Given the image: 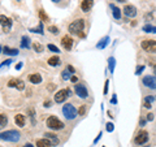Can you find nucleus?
Wrapping results in <instances>:
<instances>
[{
    "label": "nucleus",
    "mask_w": 156,
    "mask_h": 147,
    "mask_svg": "<svg viewBox=\"0 0 156 147\" xmlns=\"http://www.w3.org/2000/svg\"><path fill=\"white\" fill-rule=\"evenodd\" d=\"M9 64H12V60H10V59H8V60H4L1 64H0V68H3V66H8Z\"/></svg>",
    "instance_id": "39"
},
{
    "label": "nucleus",
    "mask_w": 156,
    "mask_h": 147,
    "mask_svg": "<svg viewBox=\"0 0 156 147\" xmlns=\"http://www.w3.org/2000/svg\"><path fill=\"white\" fill-rule=\"evenodd\" d=\"M142 83L144 87L151 90H156V76H144L142 78Z\"/></svg>",
    "instance_id": "9"
},
{
    "label": "nucleus",
    "mask_w": 156,
    "mask_h": 147,
    "mask_svg": "<svg viewBox=\"0 0 156 147\" xmlns=\"http://www.w3.org/2000/svg\"><path fill=\"white\" fill-rule=\"evenodd\" d=\"M3 52H4L5 55H9V56H17L18 55L17 48H10V47H8V46H5V47L3 48Z\"/></svg>",
    "instance_id": "22"
},
{
    "label": "nucleus",
    "mask_w": 156,
    "mask_h": 147,
    "mask_svg": "<svg viewBox=\"0 0 156 147\" xmlns=\"http://www.w3.org/2000/svg\"><path fill=\"white\" fill-rule=\"evenodd\" d=\"M21 68H22V63H18L17 65H16V70H20Z\"/></svg>",
    "instance_id": "49"
},
{
    "label": "nucleus",
    "mask_w": 156,
    "mask_h": 147,
    "mask_svg": "<svg viewBox=\"0 0 156 147\" xmlns=\"http://www.w3.org/2000/svg\"><path fill=\"white\" fill-rule=\"evenodd\" d=\"M33 48H34V51H35L36 53H42V52L44 51L43 46H42L39 42H34V43H33Z\"/></svg>",
    "instance_id": "27"
},
{
    "label": "nucleus",
    "mask_w": 156,
    "mask_h": 147,
    "mask_svg": "<svg viewBox=\"0 0 156 147\" xmlns=\"http://www.w3.org/2000/svg\"><path fill=\"white\" fill-rule=\"evenodd\" d=\"M104 147H105V146H104Z\"/></svg>",
    "instance_id": "56"
},
{
    "label": "nucleus",
    "mask_w": 156,
    "mask_h": 147,
    "mask_svg": "<svg viewBox=\"0 0 156 147\" xmlns=\"http://www.w3.org/2000/svg\"><path fill=\"white\" fill-rule=\"evenodd\" d=\"M29 81L34 85H38L42 82V76L39 73H31L30 76H29Z\"/></svg>",
    "instance_id": "17"
},
{
    "label": "nucleus",
    "mask_w": 156,
    "mask_h": 147,
    "mask_svg": "<svg viewBox=\"0 0 156 147\" xmlns=\"http://www.w3.org/2000/svg\"><path fill=\"white\" fill-rule=\"evenodd\" d=\"M1 50H3V48H1V46H0V53H1Z\"/></svg>",
    "instance_id": "54"
},
{
    "label": "nucleus",
    "mask_w": 156,
    "mask_h": 147,
    "mask_svg": "<svg viewBox=\"0 0 156 147\" xmlns=\"http://www.w3.org/2000/svg\"><path fill=\"white\" fill-rule=\"evenodd\" d=\"M148 131L146 130H139L137 133V135L134 137V143L138 144V146H142V144H144L146 142L148 141Z\"/></svg>",
    "instance_id": "8"
},
{
    "label": "nucleus",
    "mask_w": 156,
    "mask_h": 147,
    "mask_svg": "<svg viewBox=\"0 0 156 147\" xmlns=\"http://www.w3.org/2000/svg\"><path fill=\"white\" fill-rule=\"evenodd\" d=\"M14 122L17 126H20V128H23L26 124V117L22 115V113H18V115L14 116Z\"/></svg>",
    "instance_id": "15"
},
{
    "label": "nucleus",
    "mask_w": 156,
    "mask_h": 147,
    "mask_svg": "<svg viewBox=\"0 0 156 147\" xmlns=\"http://www.w3.org/2000/svg\"><path fill=\"white\" fill-rule=\"evenodd\" d=\"M73 43H74V40H73V38L70 37V35H65V37H62L61 39V46L62 48H64L65 51H70L73 48Z\"/></svg>",
    "instance_id": "11"
},
{
    "label": "nucleus",
    "mask_w": 156,
    "mask_h": 147,
    "mask_svg": "<svg viewBox=\"0 0 156 147\" xmlns=\"http://www.w3.org/2000/svg\"><path fill=\"white\" fill-rule=\"evenodd\" d=\"M7 124H8V116L4 115V113H0V129L7 126Z\"/></svg>",
    "instance_id": "26"
},
{
    "label": "nucleus",
    "mask_w": 156,
    "mask_h": 147,
    "mask_svg": "<svg viewBox=\"0 0 156 147\" xmlns=\"http://www.w3.org/2000/svg\"><path fill=\"white\" fill-rule=\"evenodd\" d=\"M140 47L148 53H156V40L144 39L140 42Z\"/></svg>",
    "instance_id": "6"
},
{
    "label": "nucleus",
    "mask_w": 156,
    "mask_h": 147,
    "mask_svg": "<svg viewBox=\"0 0 156 147\" xmlns=\"http://www.w3.org/2000/svg\"><path fill=\"white\" fill-rule=\"evenodd\" d=\"M48 31L51 33V34H53V35H57L60 33V30H59V27H57V26L51 25V26H48Z\"/></svg>",
    "instance_id": "30"
},
{
    "label": "nucleus",
    "mask_w": 156,
    "mask_h": 147,
    "mask_svg": "<svg viewBox=\"0 0 156 147\" xmlns=\"http://www.w3.org/2000/svg\"><path fill=\"white\" fill-rule=\"evenodd\" d=\"M46 124H47V128H49L51 130H62V129L65 128L64 122H62L57 116H53V115H51L47 118Z\"/></svg>",
    "instance_id": "3"
},
{
    "label": "nucleus",
    "mask_w": 156,
    "mask_h": 147,
    "mask_svg": "<svg viewBox=\"0 0 156 147\" xmlns=\"http://www.w3.org/2000/svg\"><path fill=\"white\" fill-rule=\"evenodd\" d=\"M108 85H109V81H108V79H107V81H105V83H104V94H108Z\"/></svg>",
    "instance_id": "40"
},
{
    "label": "nucleus",
    "mask_w": 156,
    "mask_h": 147,
    "mask_svg": "<svg viewBox=\"0 0 156 147\" xmlns=\"http://www.w3.org/2000/svg\"><path fill=\"white\" fill-rule=\"evenodd\" d=\"M70 82H73V83H78V77L77 76H72L70 77Z\"/></svg>",
    "instance_id": "42"
},
{
    "label": "nucleus",
    "mask_w": 156,
    "mask_h": 147,
    "mask_svg": "<svg viewBox=\"0 0 156 147\" xmlns=\"http://www.w3.org/2000/svg\"><path fill=\"white\" fill-rule=\"evenodd\" d=\"M21 139V133L18 130H7L0 133V141L5 142H18Z\"/></svg>",
    "instance_id": "2"
},
{
    "label": "nucleus",
    "mask_w": 156,
    "mask_h": 147,
    "mask_svg": "<svg viewBox=\"0 0 156 147\" xmlns=\"http://www.w3.org/2000/svg\"><path fill=\"white\" fill-rule=\"evenodd\" d=\"M116 1H120V3H125L126 0H116Z\"/></svg>",
    "instance_id": "52"
},
{
    "label": "nucleus",
    "mask_w": 156,
    "mask_h": 147,
    "mask_svg": "<svg viewBox=\"0 0 156 147\" xmlns=\"http://www.w3.org/2000/svg\"><path fill=\"white\" fill-rule=\"evenodd\" d=\"M16 83H17V79L12 78L8 81V87H16Z\"/></svg>",
    "instance_id": "38"
},
{
    "label": "nucleus",
    "mask_w": 156,
    "mask_h": 147,
    "mask_svg": "<svg viewBox=\"0 0 156 147\" xmlns=\"http://www.w3.org/2000/svg\"><path fill=\"white\" fill-rule=\"evenodd\" d=\"M0 25H1V27H3V31H4V33H9V30H10V27H12L13 22H12V20H10L9 17L1 14V16H0Z\"/></svg>",
    "instance_id": "10"
},
{
    "label": "nucleus",
    "mask_w": 156,
    "mask_h": 147,
    "mask_svg": "<svg viewBox=\"0 0 156 147\" xmlns=\"http://www.w3.org/2000/svg\"><path fill=\"white\" fill-rule=\"evenodd\" d=\"M109 8L112 9V14H113V18L120 21L121 20V11H120L118 7H116L114 4H109Z\"/></svg>",
    "instance_id": "16"
},
{
    "label": "nucleus",
    "mask_w": 156,
    "mask_h": 147,
    "mask_svg": "<svg viewBox=\"0 0 156 147\" xmlns=\"http://www.w3.org/2000/svg\"><path fill=\"white\" fill-rule=\"evenodd\" d=\"M70 94H72L70 89H61V90H59L57 92H55L53 100L56 103H64L65 100H66V98L70 96Z\"/></svg>",
    "instance_id": "5"
},
{
    "label": "nucleus",
    "mask_w": 156,
    "mask_h": 147,
    "mask_svg": "<svg viewBox=\"0 0 156 147\" xmlns=\"http://www.w3.org/2000/svg\"><path fill=\"white\" fill-rule=\"evenodd\" d=\"M47 48H48L49 51H52V52H55V53H60V48L56 47L55 44H51V43H49V44H47Z\"/></svg>",
    "instance_id": "31"
},
{
    "label": "nucleus",
    "mask_w": 156,
    "mask_h": 147,
    "mask_svg": "<svg viewBox=\"0 0 156 147\" xmlns=\"http://www.w3.org/2000/svg\"><path fill=\"white\" fill-rule=\"evenodd\" d=\"M111 103H112V104H116V103H117V98H116V94H114L113 96H112V99H111Z\"/></svg>",
    "instance_id": "45"
},
{
    "label": "nucleus",
    "mask_w": 156,
    "mask_h": 147,
    "mask_svg": "<svg viewBox=\"0 0 156 147\" xmlns=\"http://www.w3.org/2000/svg\"><path fill=\"white\" fill-rule=\"evenodd\" d=\"M94 5V0H82V3H81V9H82L83 13H88L91 11Z\"/></svg>",
    "instance_id": "13"
},
{
    "label": "nucleus",
    "mask_w": 156,
    "mask_h": 147,
    "mask_svg": "<svg viewBox=\"0 0 156 147\" xmlns=\"http://www.w3.org/2000/svg\"><path fill=\"white\" fill-rule=\"evenodd\" d=\"M38 13H39V18L42 20V22H48V21H49V17L47 16L46 12H44L43 9H39Z\"/></svg>",
    "instance_id": "28"
},
{
    "label": "nucleus",
    "mask_w": 156,
    "mask_h": 147,
    "mask_svg": "<svg viewBox=\"0 0 156 147\" xmlns=\"http://www.w3.org/2000/svg\"><path fill=\"white\" fill-rule=\"evenodd\" d=\"M122 12H124L125 16L130 17V18L137 16V8H135L133 4H126V5L124 7V9H122Z\"/></svg>",
    "instance_id": "12"
},
{
    "label": "nucleus",
    "mask_w": 156,
    "mask_h": 147,
    "mask_svg": "<svg viewBox=\"0 0 156 147\" xmlns=\"http://www.w3.org/2000/svg\"><path fill=\"white\" fill-rule=\"evenodd\" d=\"M29 31L30 33H38V34H42L43 35L44 34V30H43V22H40V24L38 25V27H35V29H33V27H31V29H29Z\"/></svg>",
    "instance_id": "24"
},
{
    "label": "nucleus",
    "mask_w": 156,
    "mask_h": 147,
    "mask_svg": "<svg viewBox=\"0 0 156 147\" xmlns=\"http://www.w3.org/2000/svg\"><path fill=\"white\" fill-rule=\"evenodd\" d=\"M100 137H101V131H99V134H98V137H96V138H95V141H94V143H96V142H98L99 139H100Z\"/></svg>",
    "instance_id": "48"
},
{
    "label": "nucleus",
    "mask_w": 156,
    "mask_h": 147,
    "mask_svg": "<svg viewBox=\"0 0 156 147\" xmlns=\"http://www.w3.org/2000/svg\"><path fill=\"white\" fill-rule=\"evenodd\" d=\"M105 129H107V131H108V133H112V131H113V129H114V125L112 122H108L105 125Z\"/></svg>",
    "instance_id": "37"
},
{
    "label": "nucleus",
    "mask_w": 156,
    "mask_h": 147,
    "mask_svg": "<svg viewBox=\"0 0 156 147\" xmlns=\"http://www.w3.org/2000/svg\"><path fill=\"white\" fill-rule=\"evenodd\" d=\"M114 66H116V59H114L113 56H111V57L108 59V68H109V72H111V73H113Z\"/></svg>",
    "instance_id": "25"
},
{
    "label": "nucleus",
    "mask_w": 156,
    "mask_h": 147,
    "mask_svg": "<svg viewBox=\"0 0 156 147\" xmlns=\"http://www.w3.org/2000/svg\"><path fill=\"white\" fill-rule=\"evenodd\" d=\"M62 115H64V117L66 118V120L72 121V120H74V118L77 117L78 111H77V108H75L73 104L66 103V104L62 107Z\"/></svg>",
    "instance_id": "4"
},
{
    "label": "nucleus",
    "mask_w": 156,
    "mask_h": 147,
    "mask_svg": "<svg viewBox=\"0 0 156 147\" xmlns=\"http://www.w3.org/2000/svg\"><path fill=\"white\" fill-rule=\"evenodd\" d=\"M47 64H48V65H51V66H59L60 64H61V61H60L59 56L55 55V56H51V57L47 60Z\"/></svg>",
    "instance_id": "18"
},
{
    "label": "nucleus",
    "mask_w": 156,
    "mask_h": 147,
    "mask_svg": "<svg viewBox=\"0 0 156 147\" xmlns=\"http://www.w3.org/2000/svg\"><path fill=\"white\" fill-rule=\"evenodd\" d=\"M70 77H72V73H70L68 69H64V70L61 72V78L64 79V81H68V79H70Z\"/></svg>",
    "instance_id": "29"
},
{
    "label": "nucleus",
    "mask_w": 156,
    "mask_h": 147,
    "mask_svg": "<svg viewBox=\"0 0 156 147\" xmlns=\"http://www.w3.org/2000/svg\"><path fill=\"white\" fill-rule=\"evenodd\" d=\"M51 1H53V3H59L60 0H51Z\"/></svg>",
    "instance_id": "53"
},
{
    "label": "nucleus",
    "mask_w": 156,
    "mask_h": 147,
    "mask_svg": "<svg viewBox=\"0 0 156 147\" xmlns=\"http://www.w3.org/2000/svg\"><path fill=\"white\" fill-rule=\"evenodd\" d=\"M146 121H147V120H146V118H140V120H139V124H140V126H144Z\"/></svg>",
    "instance_id": "47"
},
{
    "label": "nucleus",
    "mask_w": 156,
    "mask_h": 147,
    "mask_svg": "<svg viewBox=\"0 0 156 147\" xmlns=\"http://www.w3.org/2000/svg\"><path fill=\"white\" fill-rule=\"evenodd\" d=\"M143 107L147 108V109H151V107H152V103L148 102V100L144 98V99H143Z\"/></svg>",
    "instance_id": "35"
},
{
    "label": "nucleus",
    "mask_w": 156,
    "mask_h": 147,
    "mask_svg": "<svg viewBox=\"0 0 156 147\" xmlns=\"http://www.w3.org/2000/svg\"><path fill=\"white\" fill-rule=\"evenodd\" d=\"M52 105V102L51 100H46V102L43 103V107H46V108H49Z\"/></svg>",
    "instance_id": "41"
},
{
    "label": "nucleus",
    "mask_w": 156,
    "mask_h": 147,
    "mask_svg": "<svg viewBox=\"0 0 156 147\" xmlns=\"http://www.w3.org/2000/svg\"><path fill=\"white\" fill-rule=\"evenodd\" d=\"M74 92L78 98H81V99H87L88 98L87 89H86V86L82 83H75L74 85Z\"/></svg>",
    "instance_id": "7"
},
{
    "label": "nucleus",
    "mask_w": 156,
    "mask_h": 147,
    "mask_svg": "<svg viewBox=\"0 0 156 147\" xmlns=\"http://www.w3.org/2000/svg\"><path fill=\"white\" fill-rule=\"evenodd\" d=\"M30 47H31L30 38H29L27 35H23V37L21 38V48H26V50H29Z\"/></svg>",
    "instance_id": "20"
},
{
    "label": "nucleus",
    "mask_w": 156,
    "mask_h": 147,
    "mask_svg": "<svg viewBox=\"0 0 156 147\" xmlns=\"http://www.w3.org/2000/svg\"><path fill=\"white\" fill-rule=\"evenodd\" d=\"M144 68H146L144 65H138V66H137V69H135V74H137V76H139V74L142 73L143 70H144Z\"/></svg>",
    "instance_id": "36"
},
{
    "label": "nucleus",
    "mask_w": 156,
    "mask_h": 147,
    "mask_svg": "<svg viewBox=\"0 0 156 147\" xmlns=\"http://www.w3.org/2000/svg\"><path fill=\"white\" fill-rule=\"evenodd\" d=\"M44 137H46V139H48V141L51 142L52 146H57V144L60 143V139L57 138V135L53 133H44Z\"/></svg>",
    "instance_id": "14"
},
{
    "label": "nucleus",
    "mask_w": 156,
    "mask_h": 147,
    "mask_svg": "<svg viewBox=\"0 0 156 147\" xmlns=\"http://www.w3.org/2000/svg\"><path fill=\"white\" fill-rule=\"evenodd\" d=\"M146 120H147V121H152L153 120V115H152V113H147V117H146Z\"/></svg>",
    "instance_id": "44"
},
{
    "label": "nucleus",
    "mask_w": 156,
    "mask_h": 147,
    "mask_svg": "<svg viewBox=\"0 0 156 147\" xmlns=\"http://www.w3.org/2000/svg\"><path fill=\"white\" fill-rule=\"evenodd\" d=\"M29 115H30V120H31V124H35V113H34V109H29Z\"/></svg>",
    "instance_id": "34"
},
{
    "label": "nucleus",
    "mask_w": 156,
    "mask_h": 147,
    "mask_svg": "<svg viewBox=\"0 0 156 147\" xmlns=\"http://www.w3.org/2000/svg\"><path fill=\"white\" fill-rule=\"evenodd\" d=\"M146 147H151V146H146Z\"/></svg>",
    "instance_id": "55"
},
{
    "label": "nucleus",
    "mask_w": 156,
    "mask_h": 147,
    "mask_svg": "<svg viewBox=\"0 0 156 147\" xmlns=\"http://www.w3.org/2000/svg\"><path fill=\"white\" fill-rule=\"evenodd\" d=\"M83 29H85V20H82V18L74 20V21L70 22V25L68 26V30H69L70 34L79 35L81 38L86 37V34L83 33Z\"/></svg>",
    "instance_id": "1"
},
{
    "label": "nucleus",
    "mask_w": 156,
    "mask_h": 147,
    "mask_svg": "<svg viewBox=\"0 0 156 147\" xmlns=\"http://www.w3.org/2000/svg\"><path fill=\"white\" fill-rule=\"evenodd\" d=\"M35 146L36 147H52L51 142L46 138H40V139H36L35 142Z\"/></svg>",
    "instance_id": "19"
},
{
    "label": "nucleus",
    "mask_w": 156,
    "mask_h": 147,
    "mask_svg": "<svg viewBox=\"0 0 156 147\" xmlns=\"http://www.w3.org/2000/svg\"><path fill=\"white\" fill-rule=\"evenodd\" d=\"M152 68H153V74H155V76H156V64H153V65H152Z\"/></svg>",
    "instance_id": "51"
},
{
    "label": "nucleus",
    "mask_w": 156,
    "mask_h": 147,
    "mask_svg": "<svg viewBox=\"0 0 156 147\" xmlns=\"http://www.w3.org/2000/svg\"><path fill=\"white\" fill-rule=\"evenodd\" d=\"M16 87H17L18 90H23V89H25V82H23L22 79H17V83H16Z\"/></svg>",
    "instance_id": "33"
},
{
    "label": "nucleus",
    "mask_w": 156,
    "mask_h": 147,
    "mask_svg": "<svg viewBox=\"0 0 156 147\" xmlns=\"http://www.w3.org/2000/svg\"><path fill=\"white\" fill-rule=\"evenodd\" d=\"M66 69H68V70H69V72H70V73H72V74H74V73H75V69L73 68L72 65H68V66H66Z\"/></svg>",
    "instance_id": "43"
},
{
    "label": "nucleus",
    "mask_w": 156,
    "mask_h": 147,
    "mask_svg": "<svg viewBox=\"0 0 156 147\" xmlns=\"http://www.w3.org/2000/svg\"><path fill=\"white\" fill-rule=\"evenodd\" d=\"M146 99H147L148 102H151V103H152L153 100H155V96H152V95H150V96H146Z\"/></svg>",
    "instance_id": "46"
},
{
    "label": "nucleus",
    "mask_w": 156,
    "mask_h": 147,
    "mask_svg": "<svg viewBox=\"0 0 156 147\" xmlns=\"http://www.w3.org/2000/svg\"><path fill=\"white\" fill-rule=\"evenodd\" d=\"M109 40H111V39H109V37L101 38V39L98 42V44H96V48H98V50H103V48H105L107 46H108Z\"/></svg>",
    "instance_id": "21"
},
{
    "label": "nucleus",
    "mask_w": 156,
    "mask_h": 147,
    "mask_svg": "<svg viewBox=\"0 0 156 147\" xmlns=\"http://www.w3.org/2000/svg\"><path fill=\"white\" fill-rule=\"evenodd\" d=\"M86 108H87V105H86V104H82V105H81L79 109H78V116H85Z\"/></svg>",
    "instance_id": "32"
},
{
    "label": "nucleus",
    "mask_w": 156,
    "mask_h": 147,
    "mask_svg": "<svg viewBox=\"0 0 156 147\" xmlns=\"http://www.w3.org/2000/svg\"><path fill=\"white\" fill-rule=\"evenodd\" d=\"M22 147H34V146H33V144H31V143H25Z\"/></svg>",
    "instance_id": "50"
},
{
    "label": "nucleus",
    "mask_w": 156,
    "mask_h": 147,
    "mask_svg": "<svg viewBox=\"0 0 156 147\" xmlns=\"http://www.w3.org/2000/svg\"><path fill=\"white\" fill-rule=\"evenodd\" d=\"M142 30L144 33H151V34H156V26H153V25L151 24H146L144 26L142 27Z\"/></svg>",
    "instance_id": "23"
}]
</instances>
